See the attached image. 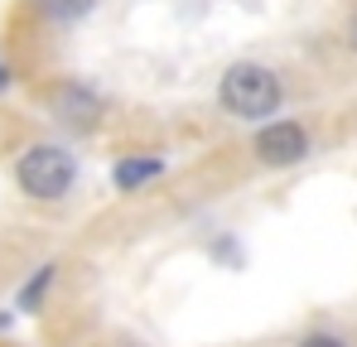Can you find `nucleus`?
<instances>
[{
    "mask_svg": "<svg viewBox=\"0 0 357 347\" xmlns=\"http://www.w3.org/2000/svg\"><path fill=\"white\" fill-rule=\"evenodd\" d=\"M218 107L232 121H271V116L285 107V77L271 68V63H256V58H241L232 68H222L218 77Z\"/></svg>",
    "mask_w": 357,
    "mask_h": 347,
    "instance_id": "1",
    "label": "nucleus"
},
{
    "mask_svg": "<svg viewBox=\"0 0 357 347\" xmlns=\"http://www.w3.org/2000/svg\"><path fill=\"white\" fill-rule=\"evenodd\" d=\"M15 188L34 203H63L77 183V160L68 145H54V140H34L15 155Z\"/></svg>",
    "mask_w": 357,
    "mask_h": 347,
    "instance_id": "2",
    "label": "nucleus"
},
{
    "mask_svg": "<svg viewBox=\"0 0 357 347\" xmlns=\"http://www.w3.org/2000/svg\"><path fill=\"white\" fill-rule=\"evenodd\" d=\"M49 111H54V121L63 130L92 135L107 121V97L92 82H82V77H59V82H49Z\"/></svg>",
    "mask_w": 357,
    "mask_h": 347,
    "instance_id": "3",
    "label": "nucleus"
},
{
    "mask_svg": "<svg viewBox=\"0 0 357 347\" xmlns=\"http://www.w3.org/2000/svg\"><path fill=\"white\" fill-rule=\"evenodd\" d=\"M251 155L266 164V169H295L314 155V140L304 130V121H261L256 140H251Z\"/></svg>",
    "mask_w": 357,
    "mask_h": 347,
    "instance_id": "4",
    "label": "nucleus"
},
{
    "mask_svg": "<svg viewBox=\"0 0 357 347\" xmlns=\"http://www.w3.org/2000/svg\"><path fill=\"white\" fill-rule=\"evenodd\" d=\"M165 155H121L116 164H112V183H116V193H140L145 183H155V178H165Z\"/></svg>",
    "mask_w": 357,
    "mask_h": 347,
    "instance_id": "5",
    "label": "nucleus"
},
{
    "mask_svg": "<svg viewBox=\"0 0 357 347\" xmlns=\"http://www.w3.org/2000/svg\"><path fill=\"white\" fill-rule=\"evenodd\" d=\"M34 10L49 24H77V20H87L97 10V0H34Z\"/></svg>",
    "mask_w": 357,
    "mask_h": 347,
    "instance_id": "6",
    "label": "nucleus"
},
{
    "mask_svg": "<svg viewBox=\"0 0 357 347\" xmlns=\"http://www.w3.org/2000/svg\"><path fill=\"white\" fill-rule=\"evenodd\" d=\"M49 289H54V265H39L34 280L20 289V309H24V314H39V299H44Z\"/></svg>",
    "mask_w": 357,
    "mask_h": 347,
    "instance_id": "7",
    "label": "nucleus"
},
{
    "mask_svg": "<svg viewBox=\"0 0 357 347\" xmlns=\"http://www.w3.org/2000/svg\"><path fill=\"white\" fill-rule=\"evenodd\" d=\"M295 347H348V338H343V333H324V328H319V333H304Z\"/></svg>",
    "mask_w": 357,
    "mask_h": 347,
    "instance_id": "8",
    "label": "nucleus"
},
{
    "mask_svg": "<svg viewBox=\"0 0 357 347\" xmlns=\"http://www.w3.org/2000/svg\"><path fill=\"white\" fill-rule=\"evenodd\" d=\"M10 82H15V68H10V63H0V92H10Z\"/></svg>",
    "mask_w": 357,
    "mask_h": 347,
    "instance_id": "9",
    "label": "nucleus"
},
{
    "mask_svg": "<svg viewBox=\"0 0 357 347\" xmlns=\"http://www.w3.org/2000/svg\"><path fill=\"white\" fill-rule=\"evenodd\" d=\"M343 39H348V49H353V54H357V15H353V20H348V34H343Z\"/></svg>",
    "mask_w": 357,
    "mask_h": 347,
    "instance_id": "10",
    "label": "nucleus"
}]
</instances>
